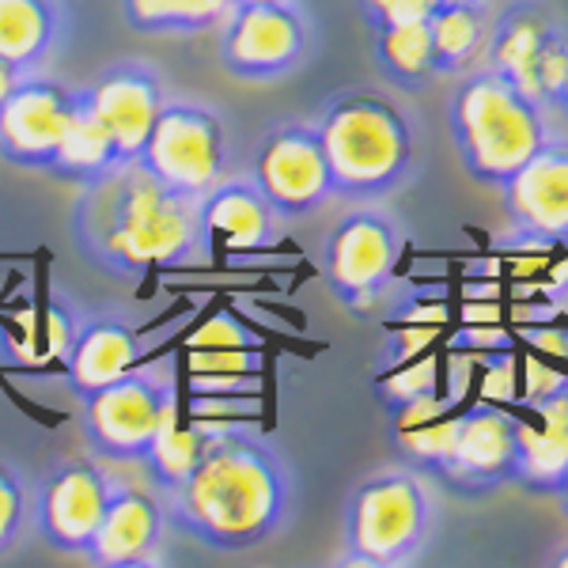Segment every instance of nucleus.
I'll return each instance as SVG.
<instances>
[{"label": "nucleus", "mask_w": 568, "mask_h": 568, "mask_svg": "<svg viewBox=\"0 0 568 568\" xmlns=\"http://www.w3.org/2000/svg\"><path fill=\"white\" fill-rule=\"evenodd\" d=\"M557 500H561V511H565V519H568V474H565V481H561V489L554 493Z\"/></svg>", "instance_id": "37"}, {"label": "nucleus", "mask_w": 568, "mask_h": 568, "mask_svg": "<svg viewBox=\"0 0 568 568\" xmlns=\"http://www.w3.org/2000/svg\"><path fill=\"white\" fill-rule=\"evenodd\" d=\"M171 417H179L175 383L144 364L80 398V433L91 455L114 463H141Z\"/></svg>", "instance_id": "6"}, {"label": "nucleus", "mask_w": 568, "mask_h": 568, "mask_svg": "<svg viewBox=\"0 0 568 568\" xmlns=\"http://www.w3.org/2000/svg\"><path fill=\"white\" fill-rule=\"evenodd\" d=\"M554 114H561V118H565V125H568V88L561 91V99H557V106H554Z\"/></svg>", "instance_id": "38"}, {"label": "nucleus", "mask_w": 568, "mask_h": 568, "mask_svg": "<svg viewBox=\"0 0 568 568\" xmlns=\"http://www.w3.org/2000/svg\"><path fill=\"white\" fill-rule=\"evenodd\" d=\"M447 125L466 175L497 190L549 136L546 110L485 65L463 72L447 103Z\"/></svg>", "instance_id": "4"}, {"label": "nucleus", "mask_w": 568, "mask_h": 568, "mask_svg": "<svg viewBox=\"0 0 568 568\" xmlns=\"http://www.w3.org/2000/svg\"><path fill=\"white\" fill-rule=\"evenodd\" d=\"M114 481L118 478H110L99 455H77V459L50 466L34 481V535L61 554L84 557Z\"/></svg>", "instance_id": "12"}, {"label": "nucleus", "mask_w": 568, "mask_h": 568, "mask_svg": "<svg viewBox=\"0 0 568 568\" xmlns=\"http://www.w3.org/2000/svg\"><path fill=\"white\" fill-rule=\"evenodd\" d=\"M168 508L155 489L130 481H114L99 530L91 538L84 561L99 568H141L160 561Z\"/></svg>", "instance_id": "17"}, {"label": "nucleus", "mask_w": 568, "mask_h": 568, "mask_svg": "<svg viewBox=\"0 0 568 568\" xmlns=\"http://www.w3.org/2000/svg\"><path fill=\"white\" fill-rule=\"evenodd\" d=\"M251 179L284 220L311 216L334 201V179L315 122H281L265 130L251 160Z\"/></svg>", "instance_id": "11"}, {"label": "nucleus", "mask_w": 568, "mask_h": 568, "mask_svg": "<svg viewBox=\"0 0 568 568\" xmlns=\"http://www.w3.org/2000/svg\"><path fill=\"white\" fill-rule=\"evenodd\" d=\"M402 246L406 240H402L398 220L375 209L372 201H356V209L329 227L318 251L326 288L342 300V307L368 315L398 273Z\"/></svg>", "instance_id": "8"}, {"label": "nucleus", "mask_w": 568, "mask_h": 568, "mask_svg": "<svg viewBox=\"0 0 568 568\" xmlns=\"http://www.w3.org/2000/svg\"><path fill=\"white\" fill-rule=\"evenodd\" d=\"M489 0H439L428 16L436 77H463L481 58L489 39Z\"/></svg>", "instance_id": "24"}, {"label": "nucleus", "mask_w": 568, "mask_h": 568, "mask_svg": "<svg viewBox=\"0 0 568 568\" xmlns=\"http://www.w3.org/2000/svg\"><path fill=\"white\" fill-rule=\"evenodd\" d=\"M439 0H361L364 20L372 23H398V20H428Z\"/></svg>", "instance_id": "34"}, {"label": "nucleus", "mask_w": 568, "mask_h": 568, "mask_svg": "<svg viewBox=\"0 0 568 568\" xmlns=\"http://www.w3.org/2000/svg\"><path fill=\"white\" fill-rule=\"evenodd\" d=\"M296 504L288 459L251 428L216 425L205 455L175 489L163 493L168 524L194 542L243 554L284 530Z\"/></svg>", "instance_id": "2"}, {"label": "nucleus", "mask_w": 568, "mask_h": 568, "mask_svg": "<svg viewBox=\"0 0 568 568\" xmlns=\"http://www.w3.org/2000/svg\"><path fill=\"white\" fill-rule=\"evenodd\" d=\"M459 414H463L459 398L444 390L420 394V398L406 402V406L390 409L394 452L406 459V466L439 478V470L452 459L455 433H459Z\"/></svg>", "instance_id": "21"}, {"label": "nucleus", "mask_w": 568, "mask_h": 568, "mask_svg": "<svg viewBox=\"0 0 568 568\" xmlns=\"http://www.w3.org/2000/svg\"><path fill=\"white\" fill-rule=\"evenodd\" d=\"M232 8V0H118V16L136 34H209Z\"/></svg>", "instance_id": "27"}, {"label": "nucleus", "mask_w": 568, "mask_h": 568, "mask_svg": "<svg viewBox=\"0 0 568 568\" xmlns=\"http://www.w3.org/2000/svg\"><path fill=\"white\" fill-rule=\"evenodd\" d=\"M144 356L141 334L122 315H80L61 375L77 398L106 387L110 379L133 372Z\"/></svg>", "instance_id": "20"}, {"label": "nucleus", "mask_w": 568, "mask_h": 568, "mask_svg": "<svg viewBox=\"0 0 568 568\" xmlns=\"http://www.w3.org/2000/svg\"><path fill=\"white\" fill-rule=\"evenodd\" d=\"M516 474V414L493 402H474L459 414L452 459L439 470V481L478 497L508 485Z\"/></svg>", "instance_id": "16"}, {"label": "nucleus", "mask_w": 568, "mask_h": 568, "mask_svg": "<svg viewBox=\"0 0 568 568\" xmlns=\"http://www.w3.org/2000/svg\"><path fill=\"white\" fill-rule=\"evenodd\" d=\"M372 387H375V402L390 414V409L406 406V402L420 398V394L444 390L439 387V361L433 356V349H425L402 364H390V368H375Z\"/></svg>", "instance_id": "30"}, {"label": "nucleus", "mask_w": 568, "mask_h": 568, "mask_svg": "<svg viewBox=\"0 0 568 568\" xmlns=\"http://www.w3.org/2000/svg\"><path fill=\"white\" fill-rule=\"evenodd\" d=\"M337 201H383L402 190L417 163V130L387 91L345 88L315 118Z\"/></svg>", "instance_id": "3"}, {"label": "nucleus", "mask_w": 568, "mask_h": 568, "mask_svg": "<svg viewBox=\"0 0 568 568\" xmlns=\"http://www.w3.org/2000/svg\"><path fill=\"white\" fill-rule=\"evenodd\" d=\"M61 0H0V58L20 72H39L65 39Z\"/></svg>", "instance_id": "23"}, {"label": "nucleus", "mask_w": 568, "mask_h": 568, "mask_svg": "<svg viewBox=\"0 0 568 568\" xmlns=\"http://www.w3.org/2000/svg\"><path fill=\"white\" fill-rule=\"evenodd\" d=\"M69 235L80 258L122 281H141L209 254L197 201L171 190L136 160L80 186Z\"/></svg>", "instance_id": "1"}, {"label": "nucleus", "mask_w": 568, "mask_h": 568, "mask_svg": "<svg viewBox=\"0 0 568 568\" xmlns=\"http://www.w3.org/2000/svg\"><path fill=\"white\" fill-rule=\"evenodd\" d=\"M372 58L383 80L402 91H425L436 80L428 20L372 23Z\"/></svg>", "instance_id": "25"}, {"label": "nucleus", "mask_w": 568, "mask_h": 568, "mask_svg": "<svg viewBox=\"0 0 568 568\" xmlns=\"http://www.w3.org/2000/svg\"><path fill=\"white\" fill-rule=\"evenodd\" d=\"M535 425L516 417V474L530 493H557L568 474V387L535 402Z\"/></svg>", "instance_id": "22"}, {"label": "nucleus", "mask_w": 568, "mask_h": 568, "mask_svg": "<svg viewBox=\"0 0 568 568\" xmlns=\"http://www.w3.org/2000/svg\"><path fill=\"white\" fill-rule=\"evenodd\" d=\"M439 337V326H428V323H398L387 334L383 342V353H379V368H390V364H402L409 356L433 349Z\"/></svg>", "instance_id": "33"}, {"label": "nucleus", "mask_w": 568, "mask_h": 568, "mask_svg": "<svg viewBox=\"0 0 568 568\" xmlns=\"http://www.w3.org/2000/svg\"><path fill=\"white\" fill-rule=\"evenodd\" d=\"M77 99L80 88H65L50 77L27 72L0 103V160L27 171L50 168Z\"/></svg>", "instance_id": "14"}, {"label": "nucleus", "mask_w": 568, "mask_h": 568, "mask_svg": "<svg viewBox=\"0 0 568 568\" xmlns=\"http://www.w3.org/2000/svg\"><path fill=\"white\" fill-rule=\"evenodd\" d=\"M565 375H568V353H565Z\"/></svg>", "instance_id": "40"}, {"label": "nucleus", "mask_w": 568, "mask_h": 568, "mask_svg": "<svg viewBox=\"0 0 568 568\" xmlns=\"http://www.w3.org/2000/svg\"><path fill=\"white\" fill-rule=\"evenodd\" d=\"M182 349H265L262 334L232 311H216L194 326Z\"/></svg>", "instance_id": "32"}, {"label": "nucleus", "mask_w": 568, "mask_h": 568, "mask_svg": "<svg viewBox=\"0 0 568 568\" xmlns=\"http://www.w3.org/2000/svg\"><path fill=\"white\" fill-rule=\"evenodd\" d=\"M546 565H554V568H568V546H561V549H557V554L549 557Z\"/></svg>", "instance_id": "36"}, {"label": "nucleus", "mask_w": 568, "mask_h": 568, "mask_svg": "<svg viewBox=\"0 0 568 568\" xmlns=\"http://www.w3.org/2000/svg\"><path fill=\"white\" fill-rule=\"evenodd\" d=\"M118 163H125V160L118 155V144L110 141L106 125L91 114V106L84 99H77V110H72L65 133H61V144H58V152H53L45 175L84 186V182L106 175Z\"/></svg>", "instance_id": "26"}, {"label": "nucleus", "mask_w": 568, "mask_h": 568, "mask_svg": "<svg viewBox=\"0 0 568 568\" xmlns=\"http://www.w3.org/2000/svg\"><path fill=\"white\" fill-rule=\"evenodd\" d=\"M213 433H216V425H209V420H182V414L171 417L168 425L160 428L149 455L141 459L144 470L152 474L155 493H171L190 470H194Z\"/></svg>", "instance_id": "29"}, {"label": "nucleus", "mask_w": 568, "mask_h": 568, "mask_svg": "<svg viewBox=\"0 0 568 568\" xmlns=\"http://www.w3.org/2000/svg\"><path fill=\"white\" fill-rule=\"evenodd\" d=\"M201 227L209 243L220 240L227 254H265L281 243L284 216L270 205V197L254 186L251 175L220 179L205 197L197 201Z\"/></svg>", "instance_id": "18"}, {"label": "nucleus", "mask_w": 568, "mask_h": 568, "mask_svg": "<svg viewBox=\"0 0 568 568\" xmlns=\"http://www.w3.org/2000/svg\"><path fill=\"white\" fill-rule=\"evenodd\" d=\"M27 530H34V481L0 459V557L12 554Z\"/></svg>", "instance_id": "31"}, {"label": "nucleus", "mask_w": 568, "mask_h": 568, "mask_svg": "<svg viewBox=\"0 0 568 568\" xmlns=\"http://www.w3.org/2000/svg\"><path fill=\"white\" fill-rule=\"evenodd\" d=\"M23 77H27V72H20L16 65H8V61L0 58V103H4V99H8V91H12L16 84H20Z\"/></svg>", "instance_id": "35"}, {"label": "nucleus", "mask_w": 568, "mask_h": 568, "mask_svg": "<svg viewBox=\"0 0 568 568\" xmlns=\"http://www.w3.org/2000/svg\"><path fill=\"white\" fill-rule=\"evenodd\" d=\"M500 194L511 243L524 251L568 246V141L549 133Z\"/></svg>", "instance_id": "13"}, {"label": "nucleus", "mask_w": 568, "mask_h": 568, "mask_svg": "<svg viewBox=\"0 0 568 568\" xmlns=\"http://www.w3.org/2000/svg\"><path fill=\"white\" fill-rule=\"evenodd\" d=\"M80 99L106 125L118 155L136 160L163 103H168V88H163L160 72L144 61H114L88 88H80Z\"/></svg>", "instance_id": "15"}, {"label": "nucleus", "mask_w": 568, "mask_h": 568, "mask_svg": "<svg viewBox=\"0 0 568 568\" xmlns=\"http://www.w3.org/2000/svg\"><path fill=\"white\" fill-rule=\"evenodd\" d=\"M232 4H265V0H232Z\"/></svg>", "instance_id": "39"}, {"label": "nucleus", "mask_w": 568, "mask_h": 568, "mask_svg": "<svg viewBox=\"0 0 568 568\" xmlns=\"http://www.w3.org/2000/svg\"><path fill=\"white\" fill-rule=\"evenodd\" d=\"M136 163L149 168L160 182H168L171 190L201 201L227 175L224 118L205 103L168 99Z\"/></svg>", "instance_id": "9"}, {"label": "nucleus", "mask_w": 568, "mask_h": 568, "mask_svg": "<svg viewBox=\"0 0 568 568\" xmlns=\"http://www.w3.org/2000/svg\"><path fill=\"white\" fill-rule=\"evenodd\" d=\"M182 368L194 394H251L265 379V349H182Z\"/></svg>", "instance_id": "28"}, {"label": "nucleus", "mask_w": 568, "mask_h": 568, "mask_svg": "<svg viewBox=\"0 0 568 568\" xmlns=\"http://www.w3.org/2000/svg\"><path fill=\"white\" fill-rule=\"evenodd\" d=\"M481 65L554 114L568 88V31L542 0H511L489 23Z\"/></svg>", "instance_id": "7"}, {"label": "nucleus", "mask_w": 568, "mask_h": 568, "mask_svg": "<svg viewBox=\"0 0 568 568\" xmlns=\"http://www.w3.org/2000/svg\"><path fill=\"white\" fill-rule=\"evenodd\" d=\"M216 50L224 72L246 84H273L307 61L311 23L296 0L235 4L216 27Z\"/></svg>", "instance_id": "10"}, {"label": "nucleus", "mask_w": 568, "mask_h": 568, "mask_svg": "<svg viewBox=\"0 0 568 568\" xmlns=\"http://www.w3.org/2000/svg\"><path fill=\"white\" fill-rule=\"evenodd\" d=\"M436 519L433 489L414 466L368 474L353 485L342 511V565L398 568L428 546Z\"/></svg>", "instance_id": "5"}, {"label": "nucleus", "mask_w": 568, "mask_h": 568, "mask_svg": "<svg viewBox=\"0 0 568 568\" xmlns=\"http://www.w3.org/2000/svg\"><path fill=\"white\" fill-rule=\"evenodd\" d=\"M77 323L80 315L61 300H20L0 311V361L27 372L61 368L77 337Z\"/></svg>", "instance_id": "19"}]
</instances>
